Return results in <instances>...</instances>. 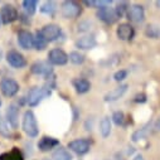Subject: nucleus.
Segmentation results:
<instances>
[{
  "label": "nucleus",
  "instance_id": "1",
  "mask_svg": "<svg viewBox=\"0 0 160 160\" xmlns=\"http://www.w3.org/2000/svg\"><path fill=\"white\" fill-rule=\"evenodd\" d=\"M23 130L27 135L32 136V138H35L38 135V124H37V118L33 113V111L28 110L25 113H24V117H23Z\"/></svg>",
  "mask_w": 160,
  "mask_h": 160
},
{
  "label": "nucleus",
  "instance_id": "2",
  "mask_svg": "<svg viewBox=\"0 0 160 160\" xmlns=\"http://www.w3.org/2000/svg\"><path fill=\"white\" fill-rule=\"evenodd\" d=\"M51 95L49 88H44V87H33L29 92H28V105L29 106H37L43 98H46L47 96Z\"/></svg>",
  "mask_w": 160,
  "mask_h": 160
},
{
  "label": "nucleus",
  "instance_id": "3",
  "mask_svg": "<svg viewBox=\"0 0 160 160\" xmlns=\"http://www.w3.org/2000/svg\"><path fill=\"white\" fill-rule=\"evenodd\" d=\"M81 12H82L81 5L77 4L76 2H64L62 4V15L67 19L77 18L81 14Z\"/></svg>",
  "mask_w": 160,
  "mask_h": 160
},
{
  "label": "nucleus",
  "instance_id": "4",
  "mask_svg": "<svg viewBox=\"0 0 160 160\" xmlns=\"http://www.w3.org/2000/svg\"><path fill=\"white\" fill-rule=\"evenodd\" d=\"M0 90H2L3 95L7 97H13L18 93L19 91V85L17 81L12 78H4L2 83H0Z\"/></svg>",
  "mask_w": 160,
  "mask_h": 160
},
{
  "label": "nucleus",
  "instance_id": "5",
  "mask_svg": "<svg viewBox=\"0 0 160 160\" xmlns=\"http://www.w3.org/2000/svg\"><path fill=\"white\" fill-rule=\"evenodd\" d=\"M41 34L43 35V38L47 42H52V41H56L61 35V28L56 24H47L42 28Z\"/></svg>",
  "mask_w": 160,
  "mask_h": 160
},
{
  "label": "nucleus",
  "instance_id": "6",
  "mask_svg": "<svg viewBox=\"0 0 160 160\" xmlns=\"http://www.w3.org/2000/svg\"><path fill=\"white\" fill-rule=\"evenodd\" d=\"M7 61L8 63L14 67V68H23L27 64V61L24 58V56L17 51H9L7 54Z\"/></svg>",
  "mask_w": 160,
  "mask_h": 160
},
{
  "label": "nucleus",
  "instance_id": "7",
  "mask_svg": "<svg viewBox=\"0 0 160 160\" xmlns=\"http://www.w3.org/2000/svg\"><path fill=\"white\" fill-rule=\"evenodd\" d=\"M68 148L78 155H83L90 151V142L85 139H77L68 144Z\"/></svg>",
  "mask_w": 160,
  "mask_h": 160
},
{
  "label": "nucleus",
  "instance_id": "8",
  "mask_svg": "<svg viewBox=\"0 0 160 160\" xmlns=\"http://www.w3.org/2000/svg\"><path fill=\"white\" fill-rule=\"evenodd\" d=\"M0 18H2V22L4 24L13 23L18 18V12L12 5H4L2 8V10H0Z\"/></svg>",
  "mask_w": 160,
  "mask_h": 160
},
{
  "label": "nucleus",
  "instance_id": "9",
  "mask_svg": "<svg viewBox=\"0 0 160 160\" xmlns=\"http://www.w3.org/2000/svg\"><path fill=\"white\" fill-rule=\"evenodd\" d=\"M116 34H117L118 39H121V41H131L135 35V30L129 23H122L118 25Z\"/></svg>",
  "mask_w": 160,
  "mask_h": 160
},
{
  "label": "nucleus",
  "instance_id": "10",
  "mask_svg": "<svg viewBox=\"0 0 160 160\" xmlns=\"http://www.w3.org/2000/svg\"><path fill=\"white\" fill-rule=\"evenodd\" d=\"M48 61L56 66H63L68 62V56L62 49H52L48 54Z\"/></svg>",
  "mask_w": 160,
  "mask_h": 160
},
{
  "label": "nucleus",
  "instance_id": "11",
  "mask_svg": "<svg viewBox=\"0 0 160 160\" xmlns=\"http://www.w3.org/2000/svg\"><path fill=\"white\" fill-rule=\"evenodd\" d=\"M97 17H98L100 20H102V22L106 23V24H112V23H115V22L117 20V18H118L117 14H116V12H115V9H112V8H110V7L100 9V10L97 12Z\"/></svg>",
  "mask_w": 160,
  "mask_h": 160
},
{
  "label": "nucleus",
  "instance_id": "12",
  "mask_svg": "<svg viewBox=\"0 0 160 160\" xmlns=\"http://www.w3.org/2000/svg\"><path fill=\"white\" fill-rule=\"evenodd\" d=\"M18 43L24 49H30L34 47V37L28 30H20L18 34Z\"/></svg>",
  "mask_w": 160,
  "mask_h": 160
},
{
  "label": "nucleus",
  "instance_id": "13",
  "mask_svg": "<svg viewBox=\"0 0 160 160\" xmlns=\"http://www.w3.org/2000/svg\"><path fill=\"white\" fill-rule=\"evenodd\" d=\"M128 18H129L131 22H135V23L142 22L144 18H145L144 8H142L141 5H132V7L129 8V10H128Z\"/></svg>",
  "mask_w": 160,
  "mask_h": 160
},
{
  "label": "nucleus",
  "instance_id": "14",
  "mask_svg": "<svg viewBox=\"0 0 160 160\" xmlns=\"http://www.w3.org/2000/svg\"><path fill=\"white\" fill-rule=\"evenodd\" d=\"M7 120L9 121V124L13 126V129L18 128L19 124V108L17 107V105L12 103L8 110H7Z\"/></svg>",
  "mask_w": 160,
  "mask_h": 160
},
{
  "label": "nucleus",
  "instance_id": "15",
  "mask_svg": "<svg viewBox=\"0 0 160 160\" xmlns=\"http://www.w3.org/2000/svg\"><path fill=\"white\" fill-rule=\"evenodd\" d=\"M32 72L34 74H42V76H48L52 73V67L48 62H44V61H39V62H35L33 66H32Z\"/></svg>",
  "mask_w": 160,
  "mask_h": 160
},
{
  "label": "nucleus",
  "instance_id": "16",
  "mask_svg": "<svg viewBox=\"0 0 160 160\" xmlns=\"http://www.w3.org/2000/svg\"><path fill=\"white\" fill-rule=\"evenodd\" d=\"M96 44H97V42H96L95 37H92V35L82 37L76 42V47L79 49H91V48L96 47Z\"/></svg>",
  "mask_w": 160,
  "mask_h": 160
},
{
  "label": "nucleus",
  "instance_id": "17",
  "mask_svg": "<svg viewBox=\"0 0 160 160\" xmlns=\"http://www.w3.org/2000/svg\"><path fill=\"white\" fill-rule=\"evenodd\" d=\"M126 90H128V85H121V86L113 88L112 91H110L108 93L105 95V101L106 102H112V101L118 100L120 97H121L126 92Z\"/></svg>",
  "mask_w": 160,
  "mask_h": 160
},
{
  "label": "nucleus",
  "instance_id": "18",
  "mask_svg": "<svg viewBox=\"0 0 160 160\" xmlns=\"http://www.w3.org/2000/svg\"><path fill=\"white\" fill-rule=\"evenodd\" d=\"M59 144V141L57 139H53V138H48V136H44L39 140L38 142V148L41 149L42 151H48L51 149H53L54 146H57Z\"/></svg>",
  "mask_w": 160,
  "mask_h": 160
},
{
  "label": "nucleus",
  "instance_id": "19",
  "mask_svg": "<svg viewBox=\"0 0 160 160\" xmlns=\"http://www.w3.org/2000/svg\"><path fill=\"white\" fill-rule=\"evenodd\" d=\"M73 86L78 93H86L91 88V83L85 78H77L73 81Z\"/></svg>",
  "mask_w": 160,
  "mask_h": 160
},
{
  "label": "nucleus",
  "instance_id": "20",
  "mask_svg": "<svg viewBox=\"0 0 160 160\" xmlns=\"http://www.w3.org/2000/svg\"><path fill=\"white\" fill-rule=\"evenodd\" d=\"M0 160H24V159H23L22 152L17 148H14L12 151H8L0 155Z\"/></svg>",
  "mask_w": 160,
  "mask_h": 160
},
{
  "label": "nucleus",
  "instance_id": "21",
  "mask_svg": "<svg viewBox=\"0 0 160 160\" xmlns=\"http://www.w3.org/2000/svg\"><path fill=\"white\" fill-rule=\"evenodd\" d=\"M145 34L149 38L158 39V38H160V27L156 24H149L145 29Z\"/></svg>",
  "mask_w": 160,
  "mask_h": 160
},
{
  "label": "nucleus",
  "instance_id": "22",
  "mask_svg": "<svg viewBox=\"0 0 160 160\" xmlns=\"http://www.w3.org/2000/svg\"><path fill=\"white\" fill-rule=\"evenodd\" d=\"M100 131L103 138H107L111 132V121L108 117H103L100 122Z\"/></svg>",
  "mask_w": 160,
  "mask_h": 160
},
{
  "label": "nucleus",
  "instance_id": "23",
  "mask_svg": "<svg viewBox=\"0 0 160 160\" xmlns=\"http://www.w3.org/2000/svg\"><path fill=\"white\" fill-rule=\"evenodd\" d=\"M53 160H72V155L66 150V149H57L54 152H53Z\"/></svg>",
  "mask_w": 160,
  "mask_h": 160
},
{
  "label": "nucleus",
  "instance_id": "24",
  "mask_svg": "<svg viewBox=\"0 0 160 160\" xmlns=\"http://www.w3.org/2000/svg\"><path fill=\"white\" fill-rule=\"evenodd\" d=\"M47 41L43 38V35L41 34V32H37V34L34 35V47L38 49V51H42L47 47Z\"/></svg>",
  "mask_w": 160,
  "mask_h": 160
},
{
  "label": "nucleus",
  "instance_id": "25",
  "mask_svg": "<svg viewBox=\"0 0 160 160\" xmlns=\"http://www.w3.org/2000/svg\"><path fill=\"white\" fill-rule=\"evenodd\" d=\"M37 5L38 2H35V0H24L23 2V8L28 14H34L37 10Z\"/></svg>",
  "mask_w": 160,
  "mask_h": 160
},
{
  "label": "nucleus",
  "instance_id": "26",
  "mask_svg": "<svg viewBox=\"0 0 160 160\" xmlns=\"http://www.w3.org/2000/svg\"><path fill=\"white\" fill-rule=\"evenodd\" d=\"M68 59L74 64H82L85 62V56L81 54L79 52H72V53H69Z\"/></svg>",
  "mask_w": 160,
  "mask_h": 160
},
{
  "label": "nucleus",
  "instance_id": "27",
  "mask_svg": "<svg viewBox=\"0 0 160 160\" xmlns=\"http://www.w3.org/2000/svg\"><path fill=\"white\" fill-rule=\"evenodd\" d=\"M146 135H148V128H142V129H140V130H138V131H135V132L132 134L131 140L136 142V141H139V140L144 139Z\"/></svg>",
  "mask_w": 160,
  "mask_h": 160
},
{
  "label": "nucleus",
  "instance_id": "28",
  "mask_svg": "<svg viewBox=\"0 0 160 160\" xmlns=\"http://www.w3.org/2000/svg\"><path fill=\"white\" fill-rule=\"evenodd\" d=\"M54 10H56V4L53 2H46L41 8V12L44 14H52Z\"/></svg>",
  "mask_w": 160,
  "mask_h": 160
},
{
  "label": "nucleus",
  "instance_id": "29",
  "mask_svg": "<svg viewBox=\"0 0 160 160\" xmlns=\"http://www.w3.org/2000/svg\"><path fill=\"white\" fill-rule=\"evenodd\" d=\"M0 134L3 136H10V130L8 129V124L5 122V120L3 116L0 115Z\"/></svg>",
  "mask_w": 160,
  "mask_h": 160
},
{
  "label": "nucleus",
  "instance_id": "30",
  "mask_svg": "<svg viewBox=\"0 0 160 160\" xmlns=\"http://www.w3.org/2000/svg\"><path fill=\"white\" fill-rule=\"evenodd\" d=\"M129 10V8H128V3H118L117 4V7L115 8V12H116V14H117V17L120 18V17H122L126 12Z\"/></svg>",
  "mask_w": 160,
  "mask_h": 160
},
{
  "label": "nucleus",
  "instance_id": "31",
  "mask_svg": "<svg viewBox=\"0 0 160 160\" xmlns=\"http://www.w3.org/2000/svg\"><path fill=\"white\" fill-rule=\"evenodd\" d=\"M124 118H125V115L124 112L121 111H116L113 115H112V120L116 125H122L124 124Z\"/></svg>",
  "mask_w": 160,
  "mask_h": 160
},
{
  "label": "nucleus",
  "instance_id": "32",
  "mask_svg": "<svg viewBox=\"0 0 160 160\" xmlns=\"http://www.w3.org/2000/svg\"><path fill=\"white\" fill-rule=\"evenodd\" d=\"M128 77V71H124V69H121V71H117L115 74H113V78H115V81H117V82H120V81H124V79Z\"/></svg>",
  "mask_w": 160,
  "mask_h": 160
},
{
  "label": "nucleus",
  "instance_id": "33",
  "mask_svg": "<svg viewBox=\"0 0 160 160\" xmlns=\"http://www.w3.org/2000/svg\"><path fill=\"white\" fill-rule=\"evenodd\" d=\"M145 101H146V95H144V93L136 95V97H135V102H145Z\"/></svg>",
  "mask_w": 160,
  "mask_h": 160
},
{
  "label": "nucleus",
  "instance_id": "34",
  "mask_svg": "<svg viewBox=\"0 0 160 160\" xmlns=\"http://www.w3.org/2000/svg\"><path fill=\"white\" fill-rule=\"evenodd\" d=\"M154 131H160V117L156 118V121L154 122Z\"/></svg>",
  "mask_w": 160,
  "mask_h": 160
},
{
  "label": "nucleus",
  "instance_id": "35",
  "mask_svg": "<svg viewBox=\"0 0 160 160\" xmlns=\"http://www.w3.org/2000/svg\"><path fill=\"white\" fill-rule=\"evenodd\" d=\"M132 160H144V158H142V155H136L135 159H132Z\"/></svg>",
  "mask_w": 160,
  "mask_h": 160
},
{
  "label": "nucleus",
  "instance_id": "36",
  "mask_svg": "<svg viewBox=\"0 0 160 160\" xmlns=\"http://www.w3.org/2000/svg\"><path fill=\"white\" fill-rule=\"evenodd\" d=\"M2 58H3V51L0 49V61H2Z\"/></svg>",
  "mask_w": 160,
  "mask_h": 160
},
{
  "label": "nucleus",
  "instance_id": "37",
  "mask_svg": "<svg viewBox=\"0 0 160 160\" xmlns=\"http://www.w3.org/2000/svg\"><path fill=\"white\" fill-rule=\"evenodd\" d=\"M155 4H156V7H158V8H160V2H156Z\"/></svg>",
  "mask_w": 160,
  "mask_h": 160
},
{
  "label": "nucleus",
  "instance_id": "38",
  "mask_svg": "<svg viewBox=\"0 0 160 160\" xmlns=\"http://www.w3.org/2000/svg\"><path fill=\"white\" fill-rule=\"evenodd\" d=\"M0 106H2V98H0Z\"/></svg>",
  "mask_w": 160,
  "mask_h": 160
},
{
  "label": "nucleus",
  "instance_id": "39",
  "mask_svg": "<svg viewBox=\"0 0 160 160\" xmlns=\"http://www.w3.org/2000/svg\"><path fill=\"white\" fill-rule=\"evenodd\" d=\"M0 22H2V18H0Z\"/></svg>",
  "mask_w": 160,
  "mask_h": 160
}]
</instances>
